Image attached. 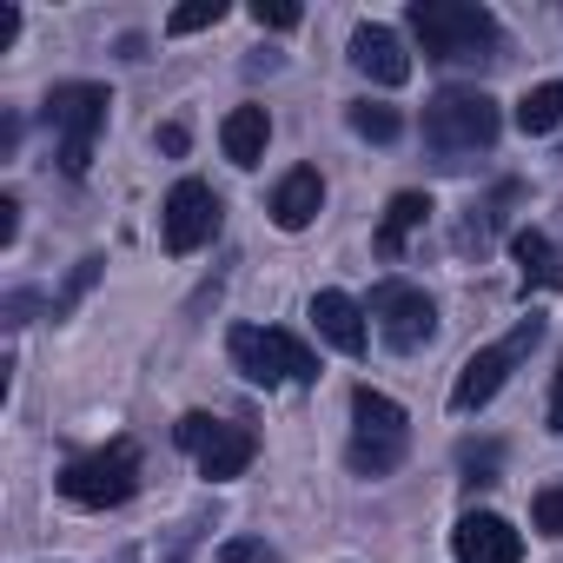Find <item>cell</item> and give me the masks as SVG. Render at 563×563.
I'll return each instance as SVG.
<instances>
[{
	"instance_id": "obj_1",
	"label": "cell",
	"mask_w": 563,
	"mask_h": 563,
	"mask_svg": "<svg viewBox=\"0 0 563 563\" xmlns=\"http://www.w3.org/2000/svg\"><path fill=\"white\" fill-rule=\"evenodd\" d=\"M405 21H411L424 60H438V67H484L504 54V27L477 0H411Z\"/></svg>"
},
{
	"instance_id": "obj_2",
	"label": "cell",
	"mask_w": 563,
	"mask_h": 563,
	"mask_svg": "<svg viewBox=\"0 0 563 563\" xmlns=\"http://www.w3.org/2000/svg\"><path fill=\"white\" fill-rule=\"evenodd\" d=\"M504 133V113L490 93L477 87H444L431 107H424V153L438 166H471L477 153H490Z\"/></svg>"
},
{
	"instance_id": "obj_3",
	"label": "cell",
	"mask_w": 563,
	"mask_h": 563,
	"mask_svg": "<svg viewBox=\"0 0 563 563\" xmlns=\"http://www.w3.org/2000/svg\"><path fill=\"white\" fill-rule=\"evenodd\" d=\"M405 451H411V418H405V405L385 398V391H372V385H358V391H352V444H345V464H352L358 477H391V471L405 464Z\"/></svg>"
},
{
	"instance_id": "obj_4",
	"label": "cell",
	"mask_w": 563,
	"mask_h": 563,
	"mask_svg": "<svg viewBox=\"0 0 563 563\" xmlns=\"http://www.w3.org/2000/svg\"><path fill=\"white\" fill-rule=\"evenodd\" d=\"M140 477H146L140 444H133V438H113V444H100V451H87V457H67L60 497L80 504V510H113V504H126V497L140 490Z\"/></svg>"
},
{
	"instance_id": "obj_5",
	"label": "cell",
	"mask_w": 563,
	"mask_h": 563,
	"mask_svg": "<svg viewBox=\"0 0 563 563\" xmlns=\"http://www.w3.org/2000/svg\"><path fill=\"white\" fill-rule=\"evenodd\" d=\"M107 87H93V80H67V87H54L47 93V107H41V120L60 133V173L67 179H87V166H93V140H100V126H107Z\"/></svg>"
},
{
	"instance_id": "obj_6",
	"label": "cell",
	"mask_w": 563,
	"mask_h": 563,
	"mask_svg": "<svg viewBox=\"0 0 563 563\" xmlns=\"http://www.w3.org/2000/svg\"><path fill=\"white\" fill-rule=\"evenodd\" d=\"M225 352H232V365L252 378V385H312L319 378V358L292 339V332H278V325H232V339H225Z\"/></svg>"
},
{
	"instance_id": "obj_7",
	"label": "cell",
	"mask_w": 563,
	"mask_h": 563,
	"mask_svg": "<svg viewBox=\"0 0 563 563\" xmlns=\"http://www.w3.org/2000/svg\"><path fill=\"white\" fill-rule=\"evenodd\" d=\"M543 339V319L530 312V319H517V332L510 339H497V345H484V352H471L464 358V372H457V385H451V411H484L504 385H510V372L523 365V352Z\"/></svg>"
},
{
	"instance_id": "obj_8",
	"label": "cell",
	"mask_w": 563,
	"mask_h": 563,
	"mask_svg": "<svg viewBox=\"0 0 563 563\" xmlns=\"http://www.w3.org/2000/svg\"><path fill=\"white\" fill-rule=\"evenodd\" d=\"M173 438H179V451H192L199 477H212V484L245 477V464H252V451H258V438H252L245 424L212 418V411H186V418L173 424Z\"/></svg>"
},
{
	"instance_id": "obj_9",
	"label": "cell",
	"mask_w": 563,
	"mask_h": 563,
	"mask_svg": "<svg viewBox=\"0 0 563 563\" xmlns=\"http://www.w3.org/2000/svg\"><path fill=\"white\" fill-rule=\"evenodd\" d=\"M365 312H372V325H378V339H385L391 352H424V345L438 339V306H431V292H424V286H405V278H378Z\"/></svg>"
},
{
	"instance_id": "obj_10",
	"label": "cell",
	"mask_w": 563,
	"mask_h": 563,
	"mask_svg": "<svg viewBox=\"0 0 563 563\" xmlns=\"http://www.w3.org/2000/svg\"><path fill=\"white\" fill-rule=\"evenodd\" d=\"M212 232H219V192L206 186V179H179L173 192H166V212H159V239H166V252H199V245H212Z\"/></svg>"
},
{
	"instance_id": "obj_11",
	"label": "cell",
	"mask_w": 563,
	"mask_h": 563,
	"mask_svg": "<svg viewBox=\"0 0 563 563\" xmlns=\"http://www.w3.org/2000/svg\"><path fill=\"white\" fill-rule=\"evenodd\" d=\"M451 556L457 563H523V537L497 517V510H471L451 530Z\"/></svg>"
},
{
	"instance_id": "obj_12",
	"label": "cell",
	"mask_w": 563,
	"mask_h": 563,
	"mask_svg": "<svg viewBox=\"0 0 563 563\" xmlns=\"http://www.w3.org/2000/svg\"><path fill=\"white\" fill-rule=\"evenodd\" d=\"M345 60L372 80V87H405L411 80V54H405V41L391 34V27H378V21H365V27H352V47H345Z\"/></svg>"
},
{
	"instance_id": "obj_13",
	"label": "cell",
	"mask_w": 563,
	"mask_h": 563,
	"mask_svg": "<svg viewBox=\"0 0 563 563\" xmlns=\"http://www.w3.org/2000/svg\"><path fill=\"white\" fill-rule=\"evenodd\" d=\"M372 312L352 299V292H319L312 299V325H319V339L332 345V352H345V358H358L365 345H372V325H365Z\"/></svg>"
},
{
	"instance_id": "obj_14",
	"label": "cell",
	"mask_w": 563,
	"mask_h": 563,
	"mask_svg": "<svg viewBox=\"0 0 563 563\" xmlns=\"http://www.w3.org/2000/svg\"><path fill=\"white\" fill-rule=\"evenodd\" d=\"M319 206H325L319 166H292L286 179L272 186V225H278V232H306V225L319 219Z\"/></svg>"
},
{
	"instance_id": "obj_15",
	"label": "cell",
	"mask_w": 563,
	"mask_h": 563,
	"mask_svg": "<svg viewBox=\"0 0 563 563\" xmlns=\"http://www.w3.org/2000/svg\"><path fill=\"white\" fill-rule=\"evenodd\" d=\"M265 140H272V113H265V107H232V113H225V126H219L225 159H232V166H245V173L265 159Z\"/></svg>"
},
{
	"instance_id": "obj_16",
	"label": "cell",
	"mask_w": 563,
	"mask_h": 563,
	"mask_svg": "<svg viewBox=\"0 0 563 563\" xmlns=\"http://www.w3.org/2000/svg\"><path fill=\"white\" fill-rule=\"evenodd\" d=\"M517 199H523V186H517V179H504L490 199H477V206L464 212V225H457V252H477V258H484V252H490V239L504 232V212H510Z\"/></svg>"
},
{
	"instance_id": "obj_17",
	"label": "cell",
	"mask_w": 563,
	"mask_h": 563,
	"mask_svg": "<svg viewBox=\"0 0 563 563\" xmlns=\"http://www.w3.org/2000/svg\"><path fill=\"white\" fill-rule=\"evenodd\" d=\"M510 258H517V272H523V292L530 286H543V292H563V252L530 225V232H517L510 239Z\"/></svg>"
},
{
	"instance_id": "obj_18",
	"label": "cell",
	"mask_w": 563,
	"mask_h": 563,
	"mask_svg": "<svg viewBox=\"0 0 563 563\" xmlns=\"http://www.w3.org/2000/svg\"><path fill=\"white\" fill-rule=\"evenodd\" d=\"M424 219H431V199H424V192H398V199L385 206V219H378V252H385V258H398V252H405V239H411Z\"/></svg>"
},
{
	"instance_id": "obj_19",
	"label": "cell",
	"mask_w": 563,
	"mask_h": 563,
	"mask_svg": "<svg viewBox=\"0 0 563 563\" xmlns=\"http://www.w3.org/2000/svg\"><path fill=\"white\" fill-rule=\"evenodd\" d=\"M517 126H523L530 140L556 133V126H563V80H543V87H530V93L517 100Z\"/></svg>"
},
{
	"instance_id": "obj_20",
	"label": "cell",
	"mask_w": 563,
	"mask_h": 563,
	"mask_svg": "<svg viewBox=\"0 0 563 563\" xmlns=\"http://www.w3.org/2000/svg\"><path fill=\"white\" fill-rule=\"evenodd\" d=\"M345 120H352V133H358V140H372V146H391V140L405 133V120H398L391 107H378V100H352V107H345Z\"/></svg>"
},
{
	"instance_id": "obj_21",
	"label": "cell",
	"mask_w": 563,
	"mask_h": 563,
	"mask_svg": "<svg viewBox=\"0 0 563 563\" xmlns=\"http://www.w3.org/2000/svg\"><path fill=\"white\" fill-rule=\"evenodd\" d=\"M219 21H225V0H186V8L166 14V34L179 41V34H206V27H219Z\"/></svg>"
},
{
	"instance_id": "obj_22",
	"label": "cell",
	"mask_w": 563,
	"mask_h": 563,
	"mask_svg": "<svg viewBox=\"0 0 563 563\" xmlns=\"http://www.w3.org/2000/svg\"><path fill=\"white\" fill-rule=\"evenodd\" d=\"M93 278H100V258H80V265L67 272V286L54 292V319H67V312H74V306H80V299L93 292Z\"/></svg>"
},
{
	"instance_id": "obj_23",
	"label": "cell",
	"mask_w": 563,
	"mask_h": 563,
	"mask_svg": "<svg viewBox=\"0 0 563 563\" xmlns=\"http://www.w3.org/2000/svg\"><path fill=\"white\" fill-rule=\"evenodd\" d=\"M530 523H537L543 537H563V477H556V484H543V490L530 497Z\"/></svg>"
},
{
	"instance_id": "obj_24",
	"label": "cell",
	"mask_w": 563,
	"mask_h": 563,
	"mask_svg": "<svg viewBox=\"0 0 563 563\" xmlns=\"http://www.w3.org/2000/svg\"><path fill=\"white\" fill-rule=\"evenodd\" d=\"M252 21H258V27H272V34H292L306 14H299V8H286V0H258V8H252Z\"/></svg>"
},
{
	"instance_id": "obj_25",
	"label": "cell",
	"mask_w": 563,
	"mask_h": 563,
	"mask_svg": "<svg viewBox=\"0 0 563 563\" xmlns=\"http://www.w3.org/2000/svg\"><path fill=\"white\" fill-rule=\"evenodd\" d=\"M497 457H504L497 444H484V451L471 444V451H464V484H497Z\"/></svg>"
},
{
	"instance_id": "obj_26",
	"label": "cell",
	"mask_w": 563,
	"mask_h": 563,
	"mask_svg": "<svg viewBox=\"0 0 563 563\" xmlns=\"http://www.w3.org/2000/svg\"><path fill=\"white\" fill-rule=\"evenodd\" d=\"M258 556H272L265 543H252V537H232V543H219V563H258Z\"/></svg>"
},
{
	"instance_id": "obj_27",
	"label": "cell",
	"mask_w": 563,
	"mask_h": 563,
	"mask_svg": "<svg viewBox=\"0 0 563 563\" xmlns=\"http://www.w3.org/2000/svg\"><path fill=\"white\" fill-rule=\"evenodd\" d=\"M14 239H21V199L0 192V245H14Z\"/></svg>"
},
{
	"instance_id": "obj_28",
	"label": "cell",
	"mask_w": 563,
	"mask_h": 563,
	"mask_svg": "<svg viewBox=\"0 0 563 563\" xmlns=\"http://www.w3.org/2000/svg\"><path fill=\"white\" fill-rule=\"evenodd\" d=\"M550 431L563 438V358H556V378H550Z\"/></svg>"
},
{
	"instance_id": "obj_29",
	"label": "cell",
	"mask_w": 563,
	"mask_h": 563,
	"mask_svg": "<svg viewBox=\"0 0 563 563\" xmlns=\"http://www.w3.org/2000/svg\"><path fill=\"white\" fill-rule=\"evenodd\" d=\"M21 41V8H0V54Z\"/></svg>"
},
{
	"instance_id": "obj_30",
	"label": "cell",
	"mask_w": 563,
	"mask_h": 563,
	"mask_svg": "<svg viewBox=\"0 0 563 563\" xmlns=\"http://www.w3.org/2000/svg\"><path fill=\"white\" fill-rule=\"evenodd\" d=\"M159 153H173V159L186 153V126H179V120H173V126H159Z\"/></svg>"
},
{
	"instance_id": "obj_31",
	"label": "cell",
	"mask_w": 563,
	"mask_h": 563,
	"mask_svg": "<svg viewBox=\"0 0 563 563\" xmlns=\"http://www.w3.org/2000/svg\"><path fill=\"white\" fill-rule=\"evenodd\" d=\"M27 312H34V292H14L8 299V325H27Z\"/></svg>"
}]
</instances>
